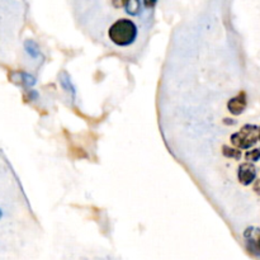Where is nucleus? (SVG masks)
<instances>
[{
  "label": "nucleus",
  "mask_w": 260,
  "mask_h": 260,
  "mask_svg": "<svg viewBox=\"0 0 260 260\" xmlns=\"http://www.w3.org/2000/svg\"><path fill=\"white\" fill-rule=\"evenodd\" d=\"M258 129L259 127L254 124H246L231 136V144L240 150L251 149L258 142Z\"/></svg>",
  "instance_id": "2"
},
{
  "label": "nucleus",
  "mask_w": 260,
  "mask_h": 260,
  "mask_svg": "<svg viewBox=\"0 0 260 260\" xmlns=\"http://www.w3.org/2000/svg\"><path fill=\"white\" fill-rule=\"evenodd\" d=\"M156 2H157V0H144L145 7H146V8H152L155 4H156Z\"/></svg>",
  "instance_id": "9"
},
{
  "label": "nucleus",
  "mask_w": 260,
  "mask_h": 260,
  "mask_svg": "<svg viewBox=\"0 0 260 260\" xmlns=\"http://www.w3.org/2000/svg\"><path fill=\"white\" fill-rule=\"evenodd\" d=\"M239 182L243 185H250L255 182L256 179V169L253 162L245 161L239 167L238 172Z\"/></svg>",
  "instance_id": "3"
},
{
  "label": "nucleus",
  "mask_w": 260,
  "mask_h": 260,
  "mask_svg": "<svg viewBox=\"0 0 260 260\" xmlns=\"http://www.w3.org/2000/svg\"><path fill=\"white\" fill-rule=\"evenodd\" d=\"M127 2H128V0H112V3H113V5L116 8L124 7V5L127 4Z\"/></svg>",
  "instance_id": "8"
},
{
  "label": "nucleus",
  "mask_w": 260,
  "mask_h": 260,
  "mask_svg": "<svg viewBox=\"0 0 260 260\" xmlns=\"http://www.w3.org/2000/svg\"><path fill=\"white\" fill-rule=\"evenodd\" d=\"M248 106V99H246L245 91H240L236 96L231 98L228 103V109L234 116H240L245 111Z\"/></svg>",
  "instance_id": "4"
},
{
  "label": "nucleus",
  "mask_w": 260,
  "mask_h": 260,
  "mask_svg": "<svg viewBox=\"0 0 260 260\" xmlns=\"http://www.w3.org/2000/svg\"><path fill=\"white\" fill-rule=\"evenodd\" d=\"M108 37L118 47H127L136 40L137 25L135 24L134 20L121 18L109 27Z\"/></svg>",
  "instance_id": "1"
},
{
  "label": "nucleus",
  "mask_w": 260,
  "mask_h": 260,
  "mask_svg": "<svg viewBox=\"0 0 260 260\" xmlns=\"http://www.w3.org/2000/svg\"><path fill=\"white\" fill-rule=\"evenodd\" d=\"M245 159L250 162L258 161V160L260 159V149L249 150V151L245 154Z\"/></svg>",
  "instance_id": "7"
},
{
  "label": "nucleus",
  "mask_w": 260,
  "mask_h": 260,
  "mask_svg": "<svg viewBox=\"0 0 260 260\" xmlns=\"http://www.w3.org/2000/svg\"><path fill=\"white\" fill-rule=\"evenodd\" d=\"M256 245H258V249L260 251V230H258V238H256Z\"/></svg>",
  "instance_id": "10"
},
{
  "label": "nucleus",
  "mask_w": 260,
  "mask_h": 260,
  "mask_svg": "<svg viewBox=\"0 0 260 260\" xmlns=\"http://www.w3.org/2000/svg\"><path fill=\"white\" fill-rule=\"evenodd\" d=\"M124 7H127V12H128L131 15H136L140 13V2L139 0H128Z\"/></svg>",
  "instance_id": "6"
},
{
  "label": "nucleus",
  "mask_w": 260,
  "mask_h": 260,
  "mask_svg": "<svg viewBox=\"0 0 260 260\" xmlns=\"http://www.w3.org/2000/svg\"><path fill=\"white\" fill-rule=\"evenodd\" d=\"M222 154L225 155L229 159L239 160L241 157V150L238 147H230V146H223L222 147Z\"/></svg>",
  "instance_id": "5"
},
{
  "label": "nucleus",
  "mask_w": 260,
  "mask_h": 260,
  "mask_svg": "<svg viewBox=\"0 0 260 260\" xmlns=\"http://www.w3.org/2000/svg\"><path fill=\"white\" fill-rule=\"evenodd\" d=\"M258 141H260V127H259V129H258Z\"/></svg>",
  "instance_id": "11"
},
{
  "label": "nucleus",
  "mask_w": 260,
  "mask_h": 260,
  "mask_svg": "<svg viewBox=\"0 0 260 260\" xmlns=\"http://www.w3.org/2000/svg\"><path fill=\"white\" fill-rule=\"evenodd\" d=\"M0 216H2V212H0Z\"/></svg>",
  "instance_id": "12"
}]
</instances>
